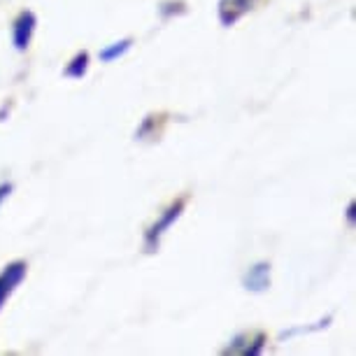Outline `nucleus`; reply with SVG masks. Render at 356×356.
<instances>
[{"label":"nucleus","mask_w":356,"mask_h":356,"mask_svg":"<svg viewBox=\"0 0 356 356\" xmlns=\"http://www.w3.org/2000/svg\"><path fill=\"white\" fill-rule=\"evenodd\" d=\"M184 205H186V196L182 198H177L175 203L168 207V210L161 214V217L154 221V224L147 228L145 231V252L147 254H154L159 250V245H161V238H163V233L170 228L175 221L179 219V214L184 212Z\"/></svg>","instance_id":"nucleus-1"},{"label":"nucleus","mask_w":356,"mask_h":356,"mask_svg":"<svg viewBox=\"0 0 356 356\" xmlns=\"http://www.w3.org/2000/svg\"><path fill=\"white\" fill-rule=\"evenodd\" d=\"M26 273H29L26 261H12L3 268V273H0V310L8 303L10 296L15 293V289L26 280Z\"/></svg>","instance_id":"nucleus-2"},{"label":"nucleus","mask_w":356,"mask_h":356,"mask_svg":"<svg viewBox=\"0 0 356 356\" xmlns=\"http://www.w3.org/2000/svg\"><path fill=\"white\" fill-rule=\"evenodd\" d=\"M266 347V333L261 331H247L238 333L231 340V345L224 349V354H243V356H257Z\"/></svg>","instance_id":"nucleus-3"},{"label":"nucleus","mask_w":356,"mask_h":356,"mask_svg":"<svg viewBox=\"0 0 356 356\" xmlns=\"http://www.w3.org/2000/svg\"><path fill=\"white\" fill-rule=\"evenodd\" d=\"M35 26H38V19L29 10H24L22 15L15 19V24H12V42H15L17 51L29 49V44L33 40V33H35Z\"/></svg>","instance_id":"nucleus-4"},{"label":"nucleus","mask_w":356,"mask_h":356,"mask_svg":"<svg viewBox=\"0 0 356 356\" xmlns=\"http://www.w3.org/2000/svg\"><path fill=\"white\" fill-rule=\"evenodd\" d=\"M259 0H219V22L221 26H233L238 19H243Z\"/></svg>","instance_id":"nucleus-5"},{"label":"nucleus","mask_w":356,"mask_h":356,"mask_svg":"<svg viewBox=\"0 0 356 356\" xmlns=\"http://www.w3.org/2000/svg\"><path fill=\"white\" fill-rule=\"evenodd\" d=\"M243 284L247 291H254V293L266 291V289L270 286V264H268V261H261V264L252 266L250 270L245 273Z\"/></svg>","instance_id":"nucleus-6"},{"label":"nucleus","mask_w":356,"mask_h":356,"mask_svg":"<svg viewBox=\"0 0 356 356\" xmlns=\"http://www.w3.org/2000/svg\"><path fill=\"white\" fill-rule=\"evenodd\" d=\"M131 44H133V40H119V42H112V44H107L103 47V49L98 51V56H100V61H105V63H112V61H117V58H122L126 51L131 49Z\"/></svg>","instance_id":"nucleus-7"},{"label":"nucleus","mask_w":356,"mask_h":356,"mask_svg":"<svg viewBox=\"0 0 356 356\" xmlns=\"http://www.w3.org/2000/svg\"><path fill=\"white\" fill-rule=\"evenodd\" d=\"M86 70H89V54L86 51H79L72 56V61L65 65L63 75L65 77H72V79H82L86 75Z\"/></svg>","instance_id":"nucleus-8"},{"label":"nucleus","mask_w":356,"mask_h":356,"mask_svg":"<svg viewBox=\"0 0 356 356\" xmlns=\"http://www.w3.org/2000/svg\"><path fill=\"white\" fill-rule=\"evenodd\" d=\"M12 193V184H0V205H3V200L8 198Z\"/></svg>","instance_id":"nucleus-9"},{"label":"nucleus","mask_w":356,"mask_h":356,"mask_svg":"<svg viewBox=\"0 0 356 356\" xmlns=\"http://www.w3.org/2000/svg\"><path fill=\"white\" fill-rule=\"evenodd\" d=\"M347 219H349V221H354V203L347 207Z\"/></svg>","instance_id":"nucleus-10"}]
</instances>
